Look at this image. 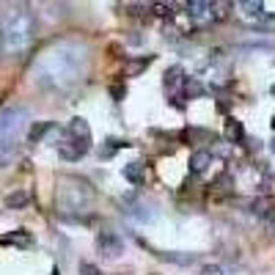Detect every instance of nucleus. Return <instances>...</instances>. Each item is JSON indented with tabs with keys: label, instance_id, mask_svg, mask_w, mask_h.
Segmentation results:
<instances>
[{
	"label": "nucleus",
	"instance_id": "1",
	"mask_svg": "<svg viewBox=\"0 0 275 275\" xmlns=\"http://www.w3.org/2000/svg\"><path fill=\"white\" fill-rule=\"evenodd\" d=\"M91 50L77 39H58L47 44L33 61V80L44 88H72L88 74Z\"/></svg>",
	"mask_w": 275,
	"mask_h": 275
},
{
	"label": "nucleus",
	"instance_id": "2",
	"mask_svg": "<svg viewBox=\"0 0 275 275\" xmlns=\"http://www.w3.org/2000/svg\"><path fill=\"white\" fill-rule=\"evenodd\" d=\"M33 36H36V20L28 9L17 6L3 14L0 22V50L3 55H20L31 47Z\"/></svg>",
	"mask_w": 275,
	"mask_h": 275
},
{
	"label": "nucleus",
	"instance_id": "3",
	"mask_svg": "<svg viewBox=\"0 0 275 275\" xmlns=\"http://www.w3.org/2000/svg\"><path fill=\"white\" fill-rule=\"evenodd\" d=\"M25 127H28V110L25 108L0 110V168L11 165L14 157L20 154Z\"/></svg>",
	"mask_w": 275,
	"mask_h": 275
},
{
	"label": "nucleus",
	"instance_id": "4",
	"mask_svg": "<svg viewBox=\"0 0 275 275\" xmlns=\"http://www.w3.org/2000/svg\"><path fill=\"white\" fill-rule=\"evenodd\" d=\"M94 201V190L80 176H61L55 187V209L61 215H80L88 212Z\"/></svg>",
	"mask_w": 275,
	"mask_h": 275
},
{
	"label": "nucleus",
	"instance_id": "5",
	"mask_svg": "<svg viewBox=\"0 0 275 275\" xmlns=\"http://www.w3.org/2000/svg\"><path fill=\"white\" fill-rule=\"evenodd\" d=\"M97 248H99V253H102L105 259H119V256L124 253V239H121L116 231H102L97 237Z\"/></svg>",
	"mask_w": 275,
	"mask_h": 275
},
{
	"label": "nucleus",
	"instance_id": "6",
	"mask_svg": "<svg viewBox=\"0 0 275 275\" xmlns=\"http://www.w3.org/2000/svg\"><path fill=\"white\" fill-rule=\"evenodd\" d=\"M69 138H72L74 143H80L85 151H88V149H91V127H88V121L80 119V116L69 121Z\"/></svg>",
	"mask_w": 275,
	"mask_h": 275
},
{
	"label": "nucleus",
	"instance_id": "7",
	"mask_svg": "<svg viewBox=\"0 0 275 275\" xmlns=\"http://www.w3.org/2000/svg\"><path fill=\"white\" fill-rule=\"evenodd\" d=\"M127 215H130V218H135L138 223H151V220L157 218V209L151 207V204H146V201H138L135 207L127 209Z\"/></svg>",
	"mask_w": 275,
	"mask_h": 275
},
{
	"label": "nucleus",
	"instance_id": "8",
	"mask_svg": "<svg viewBox=\"0 0 275 275\" xmlns=\"http://www.w3.org/2000/svg\"><path fill=\"white\" fill-rule=\"evenodd\" d=\"M121 173H124L127 182L135 185V187H140V185L146 182V165H140V162H127Z\"/></svg>",
	"mask_w": 275,
	"mask_h": 275
},
{
	"label": "nucleus",
	"instance_id": "9",
	"mask_svg": "<svg viewBox=\"0 0 275 275\" xmlns=\"http://www.w3.org/2000/svg\"><path fill=\"white\" fill-rule=\"evenodd\" d=\"M58 154H61L63 160H80V157L85 154V149L80 143H74L72 138H66V140H61V143H58Z\"/></svg>",
	"mask_w": 275,
	"mask_h": 275
},
{
	"label": "nucleus",
	"instance_id": "10",
	"mask_svg": "<svg viewBox=\"0 0 275 275\" xmlns=\"http://www.w3.org/2000/svg\"><path fill=\"white\" fill-rule=\"evenodd\" d=\"M33 242V237L28 231H14V234H3L0 237V245H20V248H28V245Z\"/></svg>",
	"mask_w": 275,
	"mask_h": 275
},
{
	"label": "nucleus",
	"instance_id": "11",
	"mask_svg": "<svg viewBox=\"0 0 275 275\" xmlns=\"http://www.w3.org/2000/svg\"><path fill=\"white\" fill-rule=\"evenodd\" d=\"M209 162H212V154H209V151H196V154L190 157V171L193 173H204L209 168Z\"/></svg>",
	"mask_w": 275,
	"mask_h": 275
},
{
	"label": "nucleus",
	"instance_id": "12",
	"mask_svg": "<svg viewBox=\"0 0 275 275\" xmlns=\"http://www.w3.org/2000/svg\"><path fill=\"white\" fill-rule=\"evenodd\" d=\"M28 201H31V196L25 190H14L11 196H6V207L9 209H22V207H28Z\"/></svg>",
	"mask_w": 275,
	"mask_h": 275
},
{
	"label": "nucleus",
	"instance_id": "13",
	"mask_svg": "<svg viewBox=\"0 0 275 275\" xmlns=\"http://www.w3.org/2000/svg\"><path fill=\"white\" fill-rule=\"evenodd\" d=\"M160 259L173 261V264H193L196 256H193V253H160Z\"/></svg>",
	"mask_w": 275,
	"mask_h": 275
},
{
	"label": "nucleus",
	"instance_id": "14",
	"mask_svg": "<svg viewBox=\"0 0 275 275\" xmlns=\"http://www.w3.org/2000/svg\"><path fill=\"white\" fill-rule=\"evenodd\" d=\"M242 135H245V130H242V124H239V121H229V124H226V138L229 140H234V143H237V140H242Z\"/></svg>",
	"mask_w": 275,
	"mask_h": 275
},
{
	"label": "nucleus",
	"instance_id": "15",
	"mask_svg": "<svg viewBox=\"0 0 275 275\" xmlns=\"http://www.w3.org/2000/svg\"><path fill=\"white\" fill-rule=\"evenodd\" d=\"M187 11H190V17L201 20V17H207L212 11V3H187Z\"/></svg>",
	"mask_w": 275,
	"mask_h": 275
},
{
	"label": "nucleus",
	"instance_id": "16",
	"mask_svg": "<svg viewBox=\"0 0 275 275\" xmlns=\"http://www.w3.org/2000/svg\"><path fill=\"white\" fill-rule=\"evenodd\" d=\"M242 6V11L248 17H261L264 14V3H253V0H245V3H239Z\"/></svg>",
	"mask_w": 275,
	"mask_h": 275
},
{
	"label": "nucleus",
	"instance_id": "17",
	"mask_svg": "<svg viewBox=\"0 0 275 275\" xmlns=\"http://www.w3.org/2000/svg\"><path fill=\"white\" fill-rule=\"evenodd\" d=\"M151 61H154V55H146V58H138V61H132L130 66H127V74H132V77H135L140 69H146Z\"/></svg>",
	"mask_w": 275,
	"mask_h": 275
},
{
	"label": "nucleus",
	"instance_id": "18",
	"mask_svg": "<svg viewBox=\"0 0 275 275\" xmlns=\"http://www.w3.org/2000/svg\"><path fill=\"white\" fill-rule=\"evenodd\" d=\"M47 130H52V127L47 124V121H44V124H33V127H31V132H28V140H33V143H36V140H42V135H44Z\"/></svg>",
	"mask_w": 275,
	"mask_h": 275
},
{
	"label": "nucleus",
	"instance_id": "19",
	"mask_svg": "<svg viewBox=\"0 0 275 275\" xmlns=\"http://www.w3.org/2000/svg\"><path fill=\"white\" fill-rule=\"evenodd\" d=\"M179 77H182V69L173 66L171 72H165V88H173V85L179 83Z\"/></svg>",
	"mask_w": 275,
	"mask_h": 275
},
{
	"label": "nucleus",
	"instance_id": "20",
	"mask_svg": "<svg viewBox=\"0 0 275 275\" xmlns=\"http://www.w3.org/2000/svg\"><path fill=\"white\" fill-rule=\"evenodd\" d=\"M110 97H113V99H116V102H121V99H124V97H127V88H124V85H121V83H116V85H110Z\"/></svg>",
	"mask_w": 275,
	"mask_h": 275
},
{
	"label": "nucleus",
	"instance_id": "21",
	"mask_svg": "<svg viewBox=\"0 0 275 275\" xmlns=\"http://www.w3.org/2000/svg\"><path fill=\"white\" fill-rule=\"evenodd\" d=\"M185 91L190 94V97H198V94H201V85H198L196 80H185Z\"/></svg>",
	"mask_w": 275,
	"mask_h": 275
},
{
	"label": "nucleus",
	"instance_id": "22",
	"mask_svg": "<svg viewBox=\"0 0 275 275\" xmlns=\"http://www.w3.org/2000/svg\"><path fill=\"white\" fill-rule=\"evenodd\" d=\"M80 275H99V270L94 264H88V261H83V264H80Z\"/></svg>",
	"mask_w": 275,
	"mask_h": 275
},
{
	"label": "nucleus",
	"instance_id": "23",
	"mask_svg": "<svg viewBox=\"0 0 275 275\" xmlns=\"http://www.w3.org/2000/svg\"><path fill=\"white\" fill-rule=\"evenodd\" d=\"M229 185H231V176H220V179H218L220 193H226V190H229Z\"/></svg>",
	"mask_w": 275,
	"mask_h": 275
},
{
	"label": "nucleus",
	"instance_id": "24",
	"mask_svg": "<svg viewBox=\"0 0 275 275\" xmlns=\"http://www.w3.org/2000/svg\"><path fill=\"white\" fill-rule=\"evenodd\" d=\"M157 14H171V6H154Z\"/></svg>",
	"mask_w": 275,
	"mask_h": 275
},
{
	"label": "nucleus",
	"instance_id": "25",
	"mask_svg": "<svg viewBox=\"0 0 275 275\" xmlns=\"http://www.w3.org/2000/svg\"><path fill=\"white\" fill-rule=\"evenodd\" d=\"M204 275H223V272H220L218 267H207V270H204Z\"/></svg>",
	"mask_w": 275,
	"mask_h": 275
},
{
	"label": "nucleus",
	"instance_id": "26",
	"mask_svg": "<svg viewBox=\"0 0 275 275\" xmlns=\"http://www.w3.org/2000/svg\"><path fill=\"white\" fill-rule=\"evenodd\" d=\"M50 275H61V272H58V267H55V270H52V272H50Z\"/></svg>",
	"mask_w": 275,
	"mask_h": 275
},
{
	"label": "nucleus",
	"instance_id": "27",
	"mask_svg": "<svg viewBox=\"0 0 275 275\" xmlns=\"http://www.w3.org/2000/svg\"><path fill=\"white\" fill-rule=\"evenodd\" d=\"M270 149H272V151H275V138H272V146H270Z\"/></svg>",
	"mask_w": 275,
	"mask_h": 275
},
{
	"label": "nucleus",
	"instance_id": "28",
	"mask_svg": "<svg viewBox=\"0 0 275 275\" xmlns=\"http://www.w3.org/2000/svg\"><path fill=\"white\" fill-rule=\"evenodd\" d=\"M272 127H275V119H272Z\"/></svg>",
	"mask_w": 275,
	"mask_h": 275
}]
</instances>
